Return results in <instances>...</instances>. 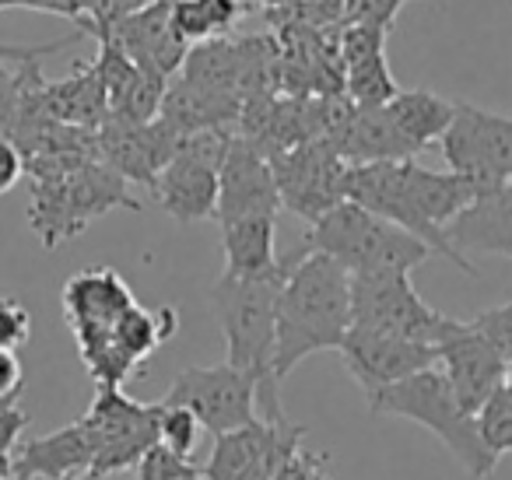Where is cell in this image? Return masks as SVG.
<instances>
[{
  "mask_svg": "<svg viewBox=\"0 0 512 480\" xmlns=\"http://www.w3.org/2000/svg\"><path fill=\"white\" fill-rule=\"evenodd\" d=\"M348 200L407 235L425 242L432 253L446 256L463 274H477V267L463 253H456L446 228L474 204V190L453 172L421 169L418 162H376L351 165Z\"/></svg>",
  "mask_w": 512,
  "mask_h": 480,
  "instance_id": "6da1fadb",
  "label": "cell"
},
{
  "mask_svg": "<svg viewBox=\"0 0 512 480\" xmlns=\"http://www.w3.org/2000/svg\"><path fill=\"white\" fill-rule=\"evenodd\" d=\"M288 277L278 298L274 379H285L306 358L341 351L351 330V274L330 256L299 246L285 256Z\"/></svg>",
  "mask_w": 512,
  "mask_h": 480,
  "instance_id": "7a4b0ae2",
  "label": "cell"
},
{
  "mask_svg": "<svg viewBox=\"0 0 512 480\" xmlns=\"http://www.w3.org/2000/svg\"><path fill=\"white\" fill-rule=\"evenodd\" d=\"M109 211H141V200L130 193V183L116 176L102 158L81 162L74 169L32 176L29 228L46 249H60L78 239L92 221Z\"/></svg>",
  "mask_w": 512,
  "mask_h": 480,
  "instance_id": "3957f363",
  "label": "cell"
},
{
  "mask_svg": "<svg viewBox=\"0 0 512 480\" xmlns=\"http://www.w3.org/2000/svg\"><path fill=\"white\" fill-rule=\"evenodd\" d=\"M365 403H369L372 414L404 417V421L428 428L474 480H484L495 473L498 456L481 442L477 417L460 407V400L453 396V389H449L446 375L439 368H428V372L411 375V379L397 382V386L379 389V393L365 396Z\"/></svg>",
  "mask_w": 512,
  "mask_h": 480,
  "instance_id": "277c9868",
  "label": "cell"
},
{
  "mask_svg": "<svg viewBox=\"0 0 512 480\" xmlns=\"http://www.w3.org/2000/svg\"><path fill=\"white\" fill-rule=\"evenodd\" d=\"M285 260V256H281ZM288 263L264 277L221 274L211 288V309L225 333V361L260 382L274 379V347H278V298L285 288Z\"/></svg>",
  "mask_w": 512,
  "mask_h": 480,
  "instance_id": "5b68a950",
  "label": "cell"
},
{
  "mask_svg": "<svg viewBox=\"0 0 512 480\" xmlns=\"http://www.w3.org/2000/svg\"><path fill=\"white\" fill-rule=\"evenodd\" d=\"M302 246L309 253L330 256L351 277L390 274V270L411 274L414 267H421L432 256V249L421 239L407 235L404 228L390 225V221L376 218L372 211L351 204V200H344L327 218L316 221Z\"/></svg>",
  "mask_w": 512,
  "mask_h": 480,
  "instance_id": "8992f818",
  "label": "cell"
},
{
  "mask_svg": "<svg viewBox=\"0 0 512 480\" xmlns=\"http://www.w3.org/2000/svg\"><path fill=\"white\" fill-rule=\"evenodd\" d=\"M158 403L183 407L214 438L239 431L260 417V379L242 368L218 361V365H190L172 379Z\"/></svg>",
  "mask_w": 512,
  "mask_h": 480,
  "instance_id": "52a82bcc",
  "label": "cell"
},
{
  "mask_svg": "<svg viewBox=\"0 0 512 480\" xmlns=\"http://www.w3.org/2000/svg\"><path fill=\"white\" fill-rule=\"evenodd\" d=\"M439 144L449 172L474 190V200L512 179V116L456 102V116Z\"/></svg>",
  "mask_w": 512,
  "mask_h": 480,
  "instance_id": "ba28073f",
  "label": "cell"
},
{
  "mask_svg": "<svg viewBox=\"0 0 512 480\" xmlns=\"http://www.w3.org/2000/svg\"><path fill=\"white\" fill-rule=\"evenodd\" d=\"M351 326H365V330L393 333V337L435 347L446 333L449 316L435 312L418 295L411 274L390 270V274L351 277Z\"/></svg>",
  "mask_w": 512,
  "mask_h": 480,
  "instance_id": "9c48e42d",
  "label": "cell"
},
{
  "mask_svg": "<svg viewBox=\"0 0 512 480\" xmlns=\"http://www.w3.org/2000/svg\"><path fill=\"white\" fill-rule=\"evenodd\" d=\"M232 137V130H204V134L183 137L172 162L158 176L155 197L162 211L179 225H193L218 214V179Z\"/></svg>",
  "mask_w": 512,
  "mask_h": 480,
  "instance_id": "30bf717a",
  "label": "cell"
},
{
  "mask_svg": "<svg viewBox=\"0 0 512 480\" xmlns=\"http://www.w3.org/2000/svg\"><path fill=\"white\" fill-rule=\"evenodd\" d=\"M158 403H137L120 386H99L85 414V424L95 438L92 477L134 470L144 456L158 445Z\"/></svg>",
  "mask_w": 512,
  "mask_h": 480,
  "instance_id": "8fae6325",
  "label": "cell"
},
{
  "mask_svg": "<svg viewBox=\"0 0 512 480\" xmlns=\"http://www.w3.org/2000/svg\"><path fill=\"white\" fill-rule=\"evenodd\" d=\"M281 207L302 218L309 228L348 200L351 165L327 141H306L271 158Z\"/></svg>",
  "mask_w": 512,
  "mask_h": 480,
  "instance_id": "7c38bea8",
  "label": "cell"
},
{
  "mask_svg": "<svg viewBox=\"0 0 512 480\" xmlns=\"http://www.w3.org/2000/svg\"><path fill=\"white\" fill-rule=\"evenodd\" d=\"M435 354H439V365L435 368L446 375L449 389H453V396L460 400V407L467 414L477 417V410L505 386L509 358L474 323L449 319L446 333L435 344Z\"/></svg>",
  "mask_w": 512,
  "mask_h": 480,
  "instance_id": "4fadbf2b",
  "label": "cell"
},
{
  "mask_svg": "<svg viewBox=\"0 0 512 480\" xmlns=\"http://www.w3.org/2000/svg\"><path fill=\"white\" fill-rule=\"evenodd\" d=\"M337 354L344 358V368H348V375L358 382V389L365 396L379 393L386 386H397V382L439 365V354H435L432 344L365 330V326H351Z\"/></svg>",
  "mask_w": 512,
  "mask_h": 480,
  "instance_id": "5bb4252c",
  "label": "cell"
},
{
  "mask_svg": "<svg viewBox=\"0 0 512 480\" xmlns=\"http://www.w3.org/2000/svg\"><path fill=\"white\" fill-rule=\"evenodd\" d=\"M99 158L123 176L127 183H141L144 190L155 193L158 176L165 172V165L172 162V155L179 151L183 137L169 127V123L158 116L151 123H130L109 116L99 130Z\"/></svg>",
  "mask_w": 512,
  "mask_h": 480,
  "instance_id": "9a60e30c",
  "label": "cell"
},
{
  "mask_svg": "<svg viewBox=\"0 0 512 480\" xmlns=\"http://www.w3.org/2000/svg\"><path fill=\"white\" fill-rule=\"evenodd\" d=\"M99 39H113L141 71L162 81L183 71L186 57H190V43L172 25V0H148L141 11L120 18Z\"/></svg>",
  "mask_w": 512,
  "mask_h": 480,
  "instance_id": "2e32d148",
  "label": "cell"
},
{
  "mask_svg": "<svg viewBox=\"0 0 512 480\" xmlns=\"http://www.w3.org/2000/svg\"><path fill=\"white\" fill-rule=\"evenodd\" d=\"M281 197L274 183L271 158L260 155L249 141L239 134L228 144L225 165L218 179V214L214 221H235V218H278Z\"/></svg>",
  "mask_w": 512,
  "mask_h": 480,
  "instance_id": "e0dca14e",
  "label": "cell"
},
{
  "mask_svg": "<svg viewBox=\"0 0 512 480\" xmlns=\"http://www.w3.org/2000/svg\"><path fill=\"white\" fill-rule=\"evenodd\" d=\"M386 36L390 32L341 25L337 53H341L344 95L355 106H390L400 95V85L386 64Z\"/></svg>",
  "mask_w": 512,
  "mask_h": 480,
  "instance_id": "ac0fdd59",
  "label": "cell"
},
{
  "mask_svg": "<svg viewBox=\"0 0 512 480\" xmlns=\"http://www.w3.org/2000/svg\"><path fill=\"white\" fill-rule=\"evenodd\" d=\"M92 466L95 438L88 431L85 417H78L60 431L18 445L15 463H11V480H78L92 477Z\"/></svg>",
  "mask_w": 512,
  "mask_h": 480,
  "instance_id": "d6986e66",
  "label": "cell"
},
{
  "mask_svg": "<svg viewBox=\"0 0 512 480\" xmlns=\"http://www.w3.org/2000/svg\"><path fill=\"white\" fill-rule=\"evenodd\" d=\"M60 305H64L67 326H71V333L78 337V333L113 330L123 312L134 309L137 298L113 267H88V270H78V274L64 284Z\"/></svg>",
  "mask_w": 512,
  "mask_h": 480,
  "instance_id": "ffe728a7",
  "label": "cell"
},
{
  "mask_svg": "<svg viewBox=\"0 0 512 480\" xmlns=\"http://www.w3.org/2000/svg\"><path fill=\"white\" fill-rule=\"evenodd\" d=\"M92 64L102 78L106 99L113 102V106H109V116L130 120V123H151L162 116V102H165V92H169V81L141 71V67H137L113 39H102L99 57H95Z\"/></svg>",
  "mask_w": 512,
  "mask_h": 480,
  "instance_id": "44dd1931",
  "label": "cell"
},
{
  "mask_svg": "<svg viewBox=\"0 0 512 480\" xmlns=\"http://www.w3.org/2000/svg\"><path fill=\"white\" fill-rule=\"evenodd\" d=\"M456 253H491L512 260V179L498 190L477 197L446 228Z\"/></svg>",
  "mask_w": 512,
  "mask_h": 480,
  "instance_id": "7402d4cb",
  "label": "cell"
},
{
  "mask_svg": "<svg viewBox=\"0 0 512 480\" xmlns=\"http://www.w3.org/2000/svg\"><path fill=\"white\" fill-rule=\"evenodd\" d=\"M334 151L348 165H376V162H411L414 151L393 127L386 106H355Z\"/></svg>",
  "mask_w": 512,
  "mask_h": 480,
  "instance_id": "603a6c76",
  "label": "cell"
},
{
  "mask_svg": "<svg viewBox=\"0 0 512 480\" xmlns=\"http://www.w3.org/2000/svg\"><path fill=\"white\" fill-rule=\"evenodd\" d=\"M221 256L228 277H264L281 270L278 218H235L221 221Z\"/></svg>",
  "mask_w": 512,
  "mask_h": 480,
  "instance_id": "cb8c5ba5",
  "label": "cell"
},
{
  "mask_svg": "<svg viewBox=\"0 0 512 480\" xmlns=\"http://www.w3.org/2000/svg\"><path fill=\"white\" fill-rule=\"evenodd\" d=\"M46 102H50L53 120L64 123V127L92 130L95 134L109 120V99L95 64H78L64 81H50L46 85Z\"/></svg>",
  "mask_w": 512,
  "mask_h": 480,
  "instance_id": "d4e9b609",
  "label": "cell"
},
{
  "mask_svg": "<svg viewBox=\"0 0 512 480\" xmlns=\"http://www.w3.org/2000/svg\"><path fill=\"white\" fill-rule=\"evenodd\" d=\"M393 127L400 130V137L407 141V148L414 155L428 148L432 141H442L456 116V102L442 99V95L428 92V88H400L397 99L386 106Z\"/></svg>",
  "mask_w": 512,
  "mask_h": 480,
  "instance_id": "484cf974",
  "label": "cell"
},
{
  "mask_svg": "<svg viewBox=\"0 0 512 480\" xmlns=\"http://www.w3.org/2000/svg\"><path fill=\"white\" fill-rule=\"evenodd\" d=\"M179 330V316L172 305H158V309H144V305H134L130 312H123L120 323L113 326L116 340L123 344V351L141 365L144 358L158 351L162 344H169Z\"/></svg>",
  "mask_w": 512,
  "mask_h": 480,
  "instance_id": "4316f807",
  "label": "cell"
},
{
  "mask_svg": "<svg viewBox=\"0 0 512 480\" xmlns=\"http://www.w3.org/2000/svg\"><path fill=\"white\" fill-rule=\"evenodd\" d=\"M242 0H172V25L193 46L221 39L239 22Z\"/></svg>",
  "mask_w": 512,
  "mask_h": 480,
  "instance_id": "83f0119b",
  "label": "cell"
},
{
  "mask_svg": "<svg viewBox=\"0 0 512 480\" xmlns=\"http://www.w3.org/2000/svg\"><path fill=\"white\" fill-rule=\"evenodd\" d=\"M78 354L85 361L88 375L95 379V386H127L130 375L137 372V361L123 351V344L116 340L113 330H99V333H78L74 337Z\"/></svg>",
  "mask_w": 512,
  "mask_h": 480,
  "instance_id": "f1b7e54d",
  "label": "cell"
},
{
  "mask_svg": "<svg viewBox=\"0 0 512 480\" xmlns=\"http://www.w3.org/2000/svg\"><path fill=\"white\" fill-rule=\"evenodd\" d=\"M477 431L481 442L488 445L495 456L512 452V389L502 386L481 410H477Z\"/></svg>",
  "mask_w": 512,
  "mask_h": 480,
  "instance_id": "f546056e",
  "label": "cell"
},
{
  "mask_svg": "<svg viewBox=\"0 0 512 480\" xmlns=\"http://www.w3.org/2000/svg\"><path fill=\"white\" fill-rule=\"evenodd\" d=\"M158 407H162V414H158V445L193 459V449H197L200 438V421L183 407H165V403H158Z\"/></svg>",
  "mask_w": 512,
  "mask_h": 480,
  "instance_id": "4dcf8cb0",
  "label": "cell"
},
{
  "mask_svg": "<svg viewBox=\"0 0 512 480\" xmlns=\"http://www.w3.org/2000/svg\"><path fill=\"white\" fill-rule=\"evenodd\" d=\"M134 470H137V480H200L204 477V470H200L190 456H179V452L165 449V445H155Z\"/></svg>",
  "mask_w": 512,
  "mask_h": 480,
  "instance_id": "1f68e13d",
  "label": "cell"
},
{
  "mask_svg": "<svg viewBox=\"0 0 512 480\" xmlns=\"http://www.w3.org/2000/svg\"><path fill=\"white\" fill-rule=\"evenodd\" d=\"M36 64V60H29ZM29 64H0V137L15 134L18 113H22V95H25V74Z\"/></svg>",
  "mask_w": 512,
  "mask_h": 480,
  "instance_id": "d6a6232c",
  "label": "cell"
},
{
  "mask_svg": "<svg viewBox=\"0 0 512 480\" xmlns=\"http://www.w3.org/2000/svg\"><path fill=\"white\" fill-rule=\"evenodd\" d=\"M400 8H404V0H344V25L390 32Z\"/></svg>",
  "mask_w": 512,
  "mask_h": 480,
  "instance_id": "836d02e7",
  "label": "cell"
},
{
  "mask_svg": "<svg viewBox=\"0 0 512 480\" xmlns=\"http://www.w3.org/2000/svg\"><path fill=\"white\" fill-rule=\"evenodd\" d=\"M32 337V316L18 298H0V351H18Z\"/></svg>",
  "mask_w": 512,
  "mask_h": 480,
  "instance_id": "e575fe53",
  "label": "cell"
},
{
  "mask_svg": "<svg viewBox=\"0 0 512 480\" xmlns=\"http://www.w3.org/2000/svg\"><path fill=\"white\" fill-rule=\"evenodd\" d=\"M274 480H334V473H330V459L323 452H309L306 445H299L285 459V466L274 473Z\"/></svg>",
  "mask_w": 512,
  "mask_h": 480,
  "instance_id": "d590c367",
  "label": "cell"
},
{
  "mask_svg": "<svg viewBox=\"0 0 512 480\" xmlns=\"http://www.w3.org/2000/svg\"><path fill=\"white\" fill-rule=\"evenodd\" d=\"M29 428V414H25L18 403H4L0 407V466L11 473V463H15V452L22 445V435Z\"/></svg>",
  "mask_w": 512,
  "mask_h": 480,
  "instance_id": "8d00e7d4",
  "label": "cell"
},
{
  "mask_svg": "<svg viewBox=\"0 0 512 480\" xmlns=\"http://www.w3.org/2000/svg\"><path fill=\"white\" fill-rule=\"evenodd\" d=\"M470 323H474L477 330H481L488 340H495L498 351H502L505 358H512V302L477 312V316L470 319Z\"/></svg>",
  "mask_w": 512,
  "mask_h": 480,
  "instance_id": "74e56055",
  "label": "cell"
},
{
  "mask_svg": "<svg viewBox=\"0 0 512 480\" xmlns=\"http://www.w3.org/2000/svg\"><path fill=\"white\" fill-rule=\"evenodd\" d=\"M25 176V155L11 137H0V197L11 193Z\"/></svg>",
  "mask_w": 512,
  "mask_h": 480,
  "instance_id": "f35d334b",
  "label": "cell"
},
{
  "mask_svg": "<svg viewBox=\"0 0 512 480\" xmlns=\"http://www.w3.org/2000/svg\"><path fill=\"white\" fill-rule=\"evenodd\" d=\"M22 361L15 351H0V403H15L22 393Z\"/></svg>",
  "mask_w": 512,
  "mask_h": 480,
  "instance_id": "ab89813d",
  "label": "cell"
},
{
  "mask_svg": "<svg viewBox=\"0 0 512 480\" xmlns=\"http://www.w3.org/2000/svg\"><path fill=\"white\" fill-rule=\"evenodd\" d=\"M253 4H264V8H288V4H292V0H253Z\"/></svg>",
  "mask_w": 512,
  "mask_h": 480,
  "instance_id": "60d3db41",
  "label": "cell"
},
{
  "mask_svg": "<svg viewBox=\"0 0 512 480\" xmlns=\"http://www.w3.org/2000/svg\"><path fill=\"white\" fill-rule=\"evenodd\" d=\"M11 8H22V0H0V11H11Z\"/></svg>",
  "mask_w": 512,
  "mask_h": 480,
  "instance_id": "b9f144b4",
  "label": "cell"
},
{
  "mask_svg": "<svg viewBox=\"0 0 512 480\" xmlns=\"http://www.w3.org/2000/svg\"><path fill=\"white\" fill-rule=\"evenodd\" d=\"M505 386L512 389V358H509V372H505Z\"/></svg>",
  "mask_w": 512,
  "mask_h": 480,
  "instance_id": "7bdbcfd3",
  "label": "cell"
},
{
  "mask_svg": "<svg viewBox=\"0 0 512 480\" xmlns=\"http://www.w3.org/2000/svg\"><path fill=\"white\" fill-rule=\"evenodd\" d=\"M0 480H11V473H8V470H4V466H0Z\"/></svg>",
  "mask_w": 512,
  "mask_h": 480,
  "instance_id": "ee69618b",
  "label": "cell"
},
{
  "mask_svg": "<svg viewBox=\"0 0 512 480\" xmlns=\"http://www.w3.org/2000/svg\"><path fill=\"white\" fill-rule=\"evenodd\" d=\"M78 480H95V477H78Z\"/></svg>",
  "mask_w": 512,
  "mask_h": 480,
  "instance_id": "f6af8a7d",
  "label": "cell"
},
{
  "mask_svg": "<svg viewBox=\"0 0 512 480\" xmlns=\"http://www.w3.org/2000/svg\"><path fill=\"white\" fill-rule=\"evenodd\" d=\"M200 480H204V477H200Z\"/></svg>",
  "mask_w": 512,
  "mask_h": 480,
  "instance_id": "bcb514c9",
  "label": "cell"
}]
</instances>
